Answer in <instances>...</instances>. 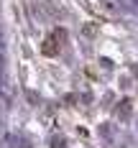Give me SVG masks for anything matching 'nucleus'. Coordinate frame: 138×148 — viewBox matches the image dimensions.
Listing matches in <instances>:
<instances>
[{"mask_svg":"<svg viewBox=\"0 0 138 148\" xmlns=\"http://www.w3.org/2000/svg\"><path fill=\"white\" fill-rule=\"evenodd\" d=\"M64 41V31H56L51 38H46L44 44V54L46 56H56V51H59V44Z\"/></svg>","mask_w":138,"mask_h":148,"instance_id":"1","label":"nucleus"}]
</instances>
